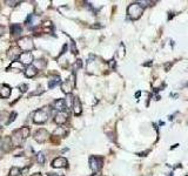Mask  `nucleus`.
Masks as SVG:
<instances>
[{
	"label": "nucleus",
	"mask_w": 188,
	"mask_h": 176,
	"mask_svg": "<svg viewBox=\"0 0 188 176\" xmlns=\"http://www.w3.org/2000/svg\"><path fill=\"white\" fill-rule=\"evenodd\" d=\"M30 135V128L28 127H23L20 129H18L13 136H12V145L15 147H19L23 145V142L25 141V139Z\"/></svg>",
	"instance_id": "obj_1"
},
{
	"label": "nucleus",
	"mask_w": 188,
	"mask_h": 176,
	"mask_svg": "<svg viewBox=\"0 0 188 176\" xmlns=\"http://www.w3.org/2000/svg\"><path fill=\"white\" fill-rule=\"evenodd\" d=\"M144 13V7L139 4V2H134V4H130L127 8V14L130 19L133 20H136L141 17V14Z\"/></svg>",
	"instance_id": "obj_2"
},
{
	"label": "nucleus",
	"mask_w": 188,
	"mask_h": 176,
	"mask_svg": "<svg viewBox=\"0 0 188 176\" xmlns=\"http://www.w3.org/2000/svg\"><path fill=\"white\" fill-rule=\"evenodd\" d=\"M48 116H50V108H48V107H45V108L38 109V111L34 113L33 121H34L35 123H44V122L47 121Z\"/></svg>",
	"instance_id": "obj_3"
},
{
	"label": "nucleus",
	"mask_w": 188,
	"mask_h": 176,
	"mask_svg": "<svg viewBox=\"0 0 188 176\" xmlns=\"http://www.w3.org/2000/svg\"><path fill=\"white\" fill-rule=\"evenodd\" d=\"M18 46L19 48H21L23 51L25 52H30L34 48V44H33V40H32L30 36H25V38H21L19 41H18Z\"/></svg>",
	"instance_id": "obj_4"
},
{
	"label": "nucleus",
	"mask_w": 188,
	"mask_h": 176,
	"mask_svg": "<svg viewBox=\"0 0 188 176\" xmlns=\"http://www.w3.org/2000/svg\"><path fill=\"white\" fill-rule=\"evenodd\" d=\"M90 166H91V169L93 170L94 173L99 172L102 167V159L100 157H96V156H92L90 159Z\"/></svg>",
	"instance_id": "obj_5"
},
{
	"label": "nucleus",
	"mask_w": 188,
	"mask_h": 176,
	"mask_svg": "<svg viewBox=\"0 0 188 176\" xmlns=\"http://www.w3.org/2000/svg\"><path fill=\"white\" fill-rule=\"evenodd\" d=\"M74 84H75V80H74V75H73V76L69 78L68 80L63 81V85H61V90L68 95V94L72 92V89L74 88Z\"/></svg>",
	"instance_id": "obj_6"
},
{
	"label": "nucleus",
	"mask_w": 188,
	"mask_h": 176,
	"mask_svg": "<svg viewBox=\"0 0 188 176\" xmlns=\"http://www.w3.org/2000/svg\"><path fill=\"white\" fill-rule=\"evenodd\" d=\"M19 58H20V62H21L23 65L30 66L32 62H33V55H32V53H30V52H25V53L20 54Z\"/></svg>",
	"instance_id": "obj_7"
},
{
	"label": "nucleus",
	"mask_w": 188,
	"mask_h": 176,
	"mask_svg": "<svg viewBox=\"0 0 188 176\" xmlns=\"http://www.w3.org/2000/svg\"><path fill=\"white\" fill-rule=\"evenodd\" d=\"M47 136H48V134H47V132L46 130H44V129H39L35 134H34V140L36 141V142H44L46 139H47Z\"/></svg>",
	"instance_id": "obj_8"
},
{
	"label": "nucleus",
	"mask_w": 188,
	"mask_h": 176,
	"mask_svg": "<svg viewBox=\"0 0 188 176\" xmlns=\"http://www.w3.org/2000/svg\"><path fill=\"white\" fill-rule=\"evenodd\" d=\"M52 167L54 168H63L67 167V160L65 157H57L52 161Z\"/></svg>",
	"instance_id": "obj_9"
},
{
	"label": "nucleus",
	"mask_w": 188,
	"mask_h": 176,
	"mask_svg": "<svg viewBox=\"0 0 188 176\" xmlns=\"http://www.w3.org/2000/svg\"><path fill=\"white\" fill-rule=\"evenodd\" d=\"M67 117L68 115L65 113V112H59L55 117H54V122L57 123V124H63L66 121H67Z\"/></svg>",
	"instance_id": "obj_10"
},
{
	"label": "nucleus",
	"mask_w": 188,
	"mask_h": 176,
	"mask_svg": "<svg viewBox=\"0 0 188 176\" xmlns=\"http://www.w3.org/2000/svg\"><path fill=\"white\" fill-rule=\"evenodd\" d=\"M53 107H54V109H57V111H60V112L65 111V109L67 108V107H66L65 99H58V100H55V101L53 102Z\"/></svg>",
	"instance_id": "obj_11"
},
{
	"label": "nucleus",
	"mask_w": 188,
	"mask_h": 176,
	"mask_svg": "<svg viewBox=\"0 0 188 176\" xmlns=\"http://www.w3.org/2000/svg\"><path fill=\"white\" fill-rule=\"evenodd\" d=\"M72 108H73V112L75 115H80L81 114V102L78 97L74 99L73 101V105H72Z\"/></svg>",
	"instance_id": "obj_12"
},
{
	"label": "nucleus",
	"mask_w": 188,
	"mask_h": 176,
	"mask_svg": "<svg viewBox=\"0 0 188 176\" xmlns=\"http://www.w3.org/2000/svg\"><path fill=\"white\" fill-rule=\"evenodd\" d=\"M9 95H11V88H9V86H7V85L0 86V97L6 99Z\"/></svg>",
	"instance_id": "obj_13"
},
{
	"label": "nucleus",
	"mask_w": 188,
	"mask_h": 176,
	"mask_svg": "<svg viewBox=\"0 0 188 176\" xmlns=\"http://www.w3.org/2000/svg\"><path fill=\"white\" fill-rule=\"evenodd\" d=\"M7 57L9 59H12V60H14L17 57H20V49H19V47H12L8 51V53H7Z\"/></svg>",
	"instance_id": "obj_14"
},
{
	"label": "nucleus",
	"mask_w": 188,
	"mask_h": 176,
	"mask_svg": "<svg viewBox=\"0 0 188 176\" xmlns=\"http://www.w3.org/2000/svg\"><path fill=\"white\" fill-rule=\"evenodd\" d=\"M36 73H38V69H36L33 65H30V66L27 67V69L25 71V75H26L27 78H33L34 75H36Z\"/></svg>",
	"instance_id": "obj_15"
},
{
	"label": "nucleus",
	"mask_w": 188,
	"mask_h": 176,
	"mask_svg": "<svg viewBox=\"0 0 188 176\" xmlns=\"http://www.w3.org/2000/svg\"><path fill=\"white\" fill-rule=\"evenodd\" d=\"M60 81H61V80H60V76H59V75L52 76V78H51V80H50V82H48V86H50V88L55 87V86H57Z\"/></svg>",
	"instance_id": "obj_16"
},
{
	"label": "nucleus",
	"mask_w": 188,
	"mask_h": 176,
	"mask_svg": "<svg viewBox=\"0 0 188 176\" xmlns=\"http://www.w3.org/2000/svg\"><path fill=\"white\" fill-rule=\"evenodd\" d=\"M66 134H67V129L65 127H58L54 130V133H53L54 136H63V135H66Z\"/></svg>",
	"instance_id": "obj_17"
},
{
	"label": "nucleus",
	"mask_w": 188,
	"mask_h": 176,
	"mask_svg": "<svg viewBox=\"0 0 188 176\" xmlns=\"http://www.w3.org/2000/svg\"><path fill=\"white\" fill-rule=\"evenodd\" d=\"M21 26L20 25H18V24H15V25H12V27H11V33H13V34H15V35H18V34H20L21 33Z\"/></svg>",
	"instance_id": "obj_18"
},
{
	"label": "nucleus",
	"mask_w": 188,
	"mask_h": 176,
	"mask_svg": "<svg viewBox=\"0 0 188 176\" xmlns=\"http://www.w3.org/2000/svg\"><path fill=\"white\" fill-rule=\"evenodd\" d=\"M20 174H21V172H20V169L18 167H13L9 170V176H19Z\"/></svg>",
	"instance_id": "obj_19"
},
{
	"label": "nucleus",
	"mask_w": 188,
	"mask_h": 176,
	"mask_svg": "<svg viewBox=\"0 0 188 176\" xmlns=\"http://www.w3.org/2000/svg\"><path fill=\"white\" fill-rule=\"evenodd\" d=\"M36 161H38V163L44 164V162H45V156H44L42 153H39V154L36 155Z\"/></svg>",
	"instance_id": "obj_20"
},
{
	"label": "nucleus",
	"mask_w": 188,
	"mask_h": 176,
	"mask_svg": "<svg viewBox=\"0 0 188 176\" xmlns=\"http://www.w3.org/2000/svg\"><path fill=\"white\" fill-rule=\"evenodd\" d=\"M15 116H17V113H14V112H13V113L11 114V117H9V120L7 121V124H8V123H11V122H12V121H13V120L15 119Z\"/></svg>",
	"instance_id": "obj_21"
},
{
	"label": "nucleus",
	"mask_w": 188,
	"mask_h": 176,
	"mask_svg": "<svg viewBox=\"0 0 188 176\" xmlns=\"http://www.w3.org/2000/svg\"><path fill=\"white\" fill-rule=\"evenodd\" d=\"M19 89H20L21 92H26V90H27V85H21V86H19Z\"/></svg>",
	"instance_id": "obj_22"
},
{
	"label": "nucleus",
	"mask_w": 188,
	"mask_h": 176,
	"mask_svg": "<svg viewBox=\"0 0 188 176\" xmlns=\"http://www.w3.org/2000/svg\"><path fill=\"white\" fill-rule=\"evenodd\" d=\"M5 33V27L2 25H0V35H2Z\"/></svg>",
	"instance_id": "obj_23"
},
{
	"label": "nucleus",
	"mask_w": 188,
	"mask_h": 176,
	"mask_svg": "<svg viewBox=\"0 0 188 176\" xmlns=\"http://www.w3.org/2000/svg\"><path fill=\"white\" fill-rule=\"evenodd\" d=\"M32 176H41V174L40 173H35V174H33Z\"/></svg>",
	"instance_id": "obj_24"
},
{
	"label": "nucleus",
	"mask_w": 188,
	"mask_h": 176,
	"mask_svg": "<svg viewBox=\"0 0 188 176\" xmlns=\"http://www.w3.org/2000/svg\"><path fill=\"white\" fill-rule=\"evenodd\" d=\"M48 176H61V175H58V174H48Z\"/></svg>",
	"instance_id": "obj_25"
},
{
	"label": "nucleus",
	"mask_w": 188,
	"mask_h": 176,
	"mask_svg": "<svg viewBox=\"0 0 188 176\" xmlns=\"http://www.w3.org/2000/svg\"><path fill=\"white\" fill-rule=\"evenodd\" d=\"M1 146H2V143H1V139H0V148H1Z\"/></svg>",
	"instance_id": "obj_26"
}]
</instances>
